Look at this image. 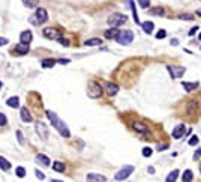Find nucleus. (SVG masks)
Returning <instances> with one entry per match:
<instances>
[{
	"instance_id": "f257e3e1",
	"label": "nucleus",
	"mask_w": 201,
	"mask_h": 182,
	"mask_svg": "<svg viewBox=\"0 0 201 182\" xmlns=\"http://www.w3.org/2000/svg\"><path fill=\"white\" fill-rule=\"evenodd\" d=\"M47 117L50 119V122H51V125L56 128L57 131H59V134L62 136V137H65V138H69L71 137V131H69V128L66 126V124L63 122L59 116H57L54 111H51V110H48L47 111Z\"/></svg>"
},
{
	"instance_id": "f03ea898",
	"label": "nucleus",
	"mask_w": 201,
	"mask_h": 182,
	"mask_svg": "<svg viewBox=\"0 0 201 182\" xmlns=\"http://www.w3.org/2000/svg\"><path fill=\"white\" fill-rule=\"evenodd\" d=\"M48 21V12L44 8H38L35 11V14H32L29 17V23L33 26H42Z\"/></svg>"
},
{
	"instance_id": "7ed1b4c3",
	"label": "nucleus",
	"mask_w": 201,
	"mask_h": 182,
	"mask_svg": "<svg viewBox=\"0 0 201 182\" xmlns=\"http://www.w3.org/2000/svg\"><path fill=\"white\" fill-rule=\"evenodd\" d=\"M102 87H101V84H98L96 81H89V89H87V95L89 98L92 99H98L102 96Z\"/></svg>"
},
{
	"instance_id": "20e7f679",
	"label": "nucleus",
	"mask_w": 201,
	"mask_h": 182,
	"mask_svg": "<svg viewBox=\"0 0 201 182\" xmlns=\"http://www.w3.org/2000/svg\"><path fill=\"white\" fill-rule=\"evenodd\" d=\"M116 41L119 42L120 45H129L132 41H134V33L131 30H122L120 33L117 35Z\"/></svg>"
},
{
	"instance_id": "39448f33",
	"label": "nucleus",
	"mask_w": 201,
	"mask_h": 182,
	"mask_svg": "<svg viewBox=\"0 0 201 182\" xmlns=\"http://www.w3.org/2000/svg\"><path fill=\"white\" fill-rule=\"evenodd\" d=\"M126 20H128V17L123 15V14H113V15L108 17L107 21H108V24L111 26V27H119V26L126 23Z\"/></svg>"
},
{
	"instance_id": "423d86ee",
	"label": "nucleus",
	"mask_w": 201,
	"mask_h": 182,
	"mask_svg": "<svg viewBox=\"0 0 201 182\" xmlns=\"http://www.w3.org/2000/svg\"><path fill=\"white\" fill-rule=\"evenodd\" d=\"M42 35L45 36L47 39H60L62 38V30L60 29H54V27H47L42 30Z\"/></svg>"
},
{
	"instance_id": "0eeeda50",
	"label": "nucleus",
	"mask_w": 201,
	"mask_h": 182,
	"mask_svg": "<svg viewBox=\"0 0 201 182\" xmlns=\"http://www.w3.org/2000/svg\"><path fill=\"white\" fill-rule=\"evenodd\" d=\"M132 172H134V167H132V165H125L123 169H120L119 172L116 173L114 179H116V181H125V179L129 178Z\"/></svg>"
},
{
	"instance_id": "6e6552de",
	"label": "nucleus",
	"mask_w": 201,
	"mask_h": 182,
	"mask_svg": "<svg viewBox=\"0 0 201 182\" xmlns=\"http://www.w3.org/2000/svg\"><path fill=\"white\" fill-rule=\"evenodd\" d=\"M167 69H168V72L171 74L173 78H180L185 74V71H186L185 66H170V65L167 66Z\"/></svg>"
},
{
	"instance_id": "1a4fd4ad",
	"label": "nucleus",
	"mask_w": 201,
	"mask_h": 182,
	"mask_svg": "<svg viewBox=\"0 0 201 182\" xmlns=\"http://www.w3.org/2000/svg\"><path fill=\"white\" fill-rule=\"evenodd\" d=\"M36 132H38V136L42 140H47V138H48V128H47L45 124H42V122L36 124Z\"/></svg>"
},
{
	"instance_id": "9d476101",
	"label": "nucleus",
	"mask_w": 201,
	"mask_h": 182,
	"mask_svg": "<svg viewBox=\"0 0 201 182\" xmlns=\"http://www.w3.org/2000/svg\"><path fill=\"white\" fill-rule=\"evenodd\" d=\"M29 45L30 44H24V42H20V44L14 48V54H20V56H24L29 53Z\"/></svg>"
},
{
	"instance_id": "9b49d317",
	"label": "nucleus",
	"mask_w": 201,
	"mask_h": 182,
	"mask_svg": "<svg viewBox=\"0 0 201 182\" xmlns=\"http://www.w3.org/2000/svg\"><path fill=\"white\" fill-rule=\"evenodd\" d=\"M185 131H186V126H185V125H177V126L173 130V137L176 138V140H179V138L183 137Z\"/></svg>"
},
{
	"instance_id": "f8f14e48",
	"label": "nucleus",
	"mask_w": 201,
	"mask_h": 182,
	"mask_svg": "<svg viewBox=\"0 0 201 182\" xmlns=\"http://www.w3.org/2000/svg\"><path fill=\"white\" fill-rule=\"evenodd\" d=\"M126 5H128V8L132 11V17H134V21L137 24H140V20H138V14H137V8H135V5H134V0H125Z\"/></svg>"
},
{
	"instance_id": "ddd939ff",
	"label": "nucleus",
	"mask_w": 201,
	"mask_h": 182,
	"mask_svg": "<svg viewBox=\"0 0 201 182\" xmlns=\"http://www.w3.org/2000/svg\"><path fill=\"white\" fill-rule=\"evenodd\" d=\"M32 39H33V33H32L30 30L21 32V35H20V41H21V42H24V44H30Z\"/></svg>"
},
{
	"instance_id": "4468645a",
	"label": "nucleus",
	"mask_w": 201,
	"mask_h": 182,
	"mask_svg": "<svg viewBox=\"0 0 201 182\" xmlns=\"http://www.w3.org/2000/svg\"><path fill=\"white\" fill-rule=\"evenodd\" d=\"M36 163L41 164L42 167H50V158L47 155H42V154L36 155Z\"/></svg>"
},
{
	"instance_id": "2eb2a0df",
	"label": "nucleus",
	"mask_w": 201,
	"mask_h": 182,
	"mask_svg": "<svg viewBox=\"0 0 201 182\" xmlns=\"http://www.w3.org/2000/svg\"><path fill=\"white\" fill-rule=\"evenodd\" d=\"M104 87L107 89V92H108V95H116L119 92V87L116 86V84H113V83H110V81H105L104 83Z\"/></svg>"
},
{
	"instance_id": "dca6fc26",
	"label": "nucleus",
	"mask_w": 201,
	"mask_h": 182,
	"mask_svg": "<svg viewBox=\"0 0 201 182\" xmlns=\"http://www.w3.org/2000/svg\"><path fill=\"white\" fill-rule=\"evenodd\" d=\"M120 33V32L116 29V27H113V29H108V30H105V33H104V36L107 39H116L117 38V35Z\"/></svg>"
},
{
	"instance_id": "f3484780",
	"label": "nucleus",
	"mask_w": 201,
	"mask_h": 182,
	"mask_svg": "<svg viewBox=\"0 0 201 182\" xmlns=\"http://www.w3.org/2000/svg\"><path fill=\"white\" fill-rule=\"evenodd\" d=\"M21 119H23V122H32L33 120V117H32L27 107H23V109H21Z\"/></svg>"
},
{
	"instance_id": "a211bd4d",
	"label": "nucleus",
	"mask_w": 201,
	"mask_h": 182,
	"mask_svg": "<svg viewBox=\"0 0 201 182\" xmlns=\"http://www.w3.org/2000/svg\"><path fill=\"white\" fill-rule=\"evenodd\" d=\"M86 179L87 181H107V178H105L104 175H98V173H89L87 176H86Z\"/></svg>"
},
{
	"instance_id": "6ab92c4d",
	"label": "nucleus",
	"mask_w": 201,
	"mask_h": 182,
	"mask_svg": "<svg viewBox=\"0 0 201 182\" xmlns=\"http://www.w3.org/2000/svg\"><path fill=\"white\" fill-rule=\"evenodd\" d=\"M134 130L135 131H138V132H147L149 131V126L144 125V124H141V122H134Z\"/></svg>"
},
{
	"instance_id": "aec40b11",
	"label": "nucleus",
	"mask_w": 201,
	"mask_h": 182,
	"mask_svg": "<svg viewBox=\"0 0 201 182\" xmlns=\"http://www.w3.org/2000/svg\"><path fill=\"white\" fill-rule=\"evenodd\" d=\"M141 27H143V30H144V33H152L153 32V27H155V24L152 23V21H146V23H143L141 24Z\"/></svg>"
},
{
	"instance_id": "412c9836",
	"label": "nucleus",
	"mask_w": 201,
	"mask_h": 182,
	"mask_svg": "<svg viewBox=\"0 0 201 182\" xmlns=\"http://www.w3.org/2000/svg\"><path fill=\"white\" fill-rule=\"evenodd\" d=\"M53 169H54L56 172L62 173V172H65L66 165H65V163H63V161H54V163H53Z\"/></svg>"
},
{
	"instance_id": "4be33fe9",
	"label": "nucleus",
	"mask_w": 201,
	"mask_h": 182,
	"mask_svg": "<svg viewBox=\"0 0 201 182\" xmlns=\"http://www.w3.org/2000/svg\"><path fill=\"white\" fill-rule=\"evenodd\" d=\"M149 12L152 14V15H158V17H164L165 15V9H164L162 6H158V8H152Z\"/></svg>"
},
{
	"instance_id": "5701e85b",
	"label": "nucleus",
	"mask_w": 201,
	"mask_h": 182,
	"mask_svg": "<svg viewBox=\"0 0 201 182\" xmlns=\"http://www.w3.org/2000/svg\"><path fill=\"white\" fill-rule=\"evenodd\" d=\"M6 104L9 107H12V109H17V107L20 105V99H18V96H11V98L6 101Z\"/></svg>"
},
{
	"instance_id": "b1692460",
	"label": "nucleus",
	"mask_w": 201,
	"mask_h": 182,
	"mask_svg": "<svg viewBox=\"0 0 201 182\" xmlns=\"http://www.w3.org/2000/svg\"><path fill=\"white\" fill-rule=\"evenodd\" d=\"M182 86H183V89L186 90V92H192L194 89L198 87V83H188V81H183Z\"/></svg>"
},
{
	"instance_id": "393cba45",
	"label": "nucleus",
	"mask_w": 201,
	"mask_h": 182,
	"mask_svg": "<svg viewBox=\"0 0 201 182\" xmlns=\"http://www.w3.org/2000/svg\"><path fill=\"white\" fill-rule=\"evenodd\" d=\"M0 169H2V172H8L11 169V164L8 159H5V157H0Z\"/></svg>"
},
{
	"instance_id": "a878e982",
	"label": "nucleus",
	"mask_w": 201,
	"mask_h": 182,
	"mask_svg": "<svg viewBox=\"0 0 201 182\" xmlns=\"http://www.w3.org/2000/svg\"><path fill=\"white\" fill-rule=\"evenodd\" d=\"M192 179H194L192 170H185V173L182 175V181H183V182H191Z\"/></svg>"
},
{
	"instance_id": "bb28decb",
	"label": "nucleus",
	"mask_w": 201,
	"mask_h": 182,
	"mask_svg": "<svg viewBox=\"0 0 201 182\" xmlns=\"http://www.w3.org/2000/svg\"><path fill=\"white\" fill-rule=\"evenodd\" d=\"M101 41L99 38H92V39H87L86 42H84V45L86 47H93V45H101Z\"/></svg>"
},
{
	"instance_id": "cd10ccee",
	"label": "nucleus",
	"mask_w": 201,
	"mask_h": 182,
	"mask_svg": "<svg viewBox=\"0 0 201 182\" xmlns=\"http://www.w3.org/2000/svg\"><path fill=\"white\" fill-rule=\"evenodd\" d=\"M56 62L57 60H54V59H44L42 60V68H53L56 65Z\"/></svg>"
},
{
	"instance_id": "c85d7f7f",
	"label": "nucleus",
	"mask_w": 201,
	"mask_h": 182,
	"mask_svg": "<svg viewBox=\"0 0 201 182\" xmlns=\"http://www.w3.org/2000/svg\"><path fill=\"white\" fill-rule=\"evenodd\" d=\"M23 5L26 8H36L39 5V0H23Z\"/></svg>"
},
{
	"instance_id": "c756f323",
	"label": "nucleus",
	"mask_w": 201,
	"mask_h": 182,
	"mask_svg": "<svg viewBox=\"0 0 201 182\" xmlns=\"http://www.w3.org/2000/svg\"><path fill=\"white\" fill-rule=\"evenodd\" d=\"M179 173H180V172H179V170L176 169V170H173V172L170 173V175H168L167 176V182H174V181H176L177 179V176H179Z\"/></svg>"
},
{
	"instance_id": "7c9ffc66",
	"label": "nucleus",
	"mask_w": 201,
	"mask_h": 182,
	"mask_svg": "<svg viewBox=\"0 0 201 182\" xmlns=\"http://www.w3.org/2000/svg\"><path fill=\"white\" fill-rule=\"evenodd\" d=\"M15 173H17L18 178H24V176H26V169L24 167H17V172H15Z\"/></svg>"
},
{
	"instance_id": "2f4dec72",
	"label": "nucleus",
	"mask_w": 201,
	"mask_h": 182,
	"mask_svg": "<svg viewBox=\"0 0 201 182\" xmlns=\"http://www.w3.org/2000/svg\"><path fill=\"white\" fill-rule=\"evenodd\" d=\"M198 142H200V138H198L197 136H194V137H191V138H189L188 144H189V146H195V144H197Z\"/></svg>"
},
{
	"instance_id": "473e14b6",
	"label": "nucleus",
	"mask_w": 201,
	"mask_h": 182,
	"mask_svg": "<svg viewBox=\"0 0 201 182\" xmlns=\"http://www.w3.org/2000/svg\"><path fill=\"white\" fill-rule=\"evenodd\" d=\"M138 3H140V6L143 9H147V8H149V5H150V0H138Z\"/></svg>"
},
{
	"instance_id": "72a5a7b5",
	"label": "nucleus",
	"mask_w": 201,
	"mask_h": 182,
	"mask_svg": "<svg viewBox=\"0 0 201 182\" xmlns=\"http://www.w3.org/2000/svg\"><path fill=\"white\" fill-rule=\"evenodd\" d=\"M152 154H153V151L150 148H143V157H150Z\"/></svg>"
},
{
	"instance_id": "f704fd0d",
	"label": "nucleus",
	"mask_w": 201,
	"mask_h": 182,
	"mask_svg": "<svg viewBox=\"0 0 201 182\" xmlns=\"http://www.w3.org/2000/svg\"><path fill=\"white\" fill-rule=\"evenodd\" d=\"M17 138H18V143H20V144H24V138H23V132H21L20 130L17 131Z\"/></svg>"
},
{
	"instance_id": "c9c22d12",
	"label": "nucleus",
	"mask_w": 201,
	"mask_h": 182,
	"mask_svg": "<svg viewBox=\"0 0 201 182\" xmlns=\"http://www.w3.org/2000/svg\"><path fill=\"white\" fill-rule=\"evenodd\" d=\"M165 36H167V32H165V30H159V32L156 33V38H158V39H162V38H165Z\"/></svg>"
},
{
	"instance_id": "e433bc0d",
	"label": "nucleus",
	"mask_w": 201,
	"mask_h": 182,
	"mask_svg": "<svg viewBox=\"0 0 201 182\" xmlns=\"http://www.w3.org/2000/svg\"><path fill=\"white\" fill-rule=\"evenodd\" d=\"M0 125L2 126L6 125V116H5V113H0Z\"/></svg>"
},
{
	"instance_id": "4c0bfd02",
	"label": "nucleus",
	"mask_w": 201,
	"mask_h": 182,
	"mask_svg": "<svg viewBox=\"0 0 201 182\" xmlns=\"http://www.w3.org/2000/svg\"><path fill=\"white\" fill-rule=\"evenodd\" d=\"M35 173H36V178H38V179H41V181H42V179H45V175L42 173L41 170H35Z\"/></svg>"
},
{
	"instance_id": "58836bf2",
	"label": "nucleus",
	"mask_w": 201,
	"mask_h": 182,
	"mask_svg": "<svg viewBox=\"0 0 201 182\" xmlns=\"http://www.w3.org/2000/svg\"><path fill=\"white\" fill-rule=\"evenodd\" d=\"M57 41H59L62 45H65V47H69V41H68V39H65V38H60V39H57Z\"/></svg>"
},
{
	"instance_id": "ea45409f",
	"label": "nucleus",
	"mask_w": 201,
	"mask_h": 182,
	"mask_svg": "<svg viewBox=\"0 0 201 182\" xmlns=\"http://www.w3.org/2000/svg\"><path fill=\"white\" fill-rule=\"evenodd\" d=\"M200 157H201V149H198V151L194 154V159H198Z\"/></svg>"
},
{
	"instance_id": "a19ab883",
	"label": "nucleus",
	"mask_w": 201,
	"mask_h": 182,
	"mask_svg": "<svg viewBox=\"0 0 201 182\" xmlns=\"http://www.w3.org/2000/svg\"><path fill=\"white\" fill-rule=\"evenodd\" d=\"M165 148H168V144H159V146H158V151H165Z\"/></svg>"
},
{
	"instance_id": "79ce46f5",
	"label": "nucleus",
	"mask_w": 201,
	"mask_h": 182,
	"mask_svg": "<svg viewBox=\"0 0 201 182\" xmlns=\"http://www.w3.org/2000/svg\"><path fill=\"white\" fill-rule=\"evenodd\" d=\"M180 20H194V17H191V15H180Z\"/></svg>"
},
{
	"instance_id": "37998d69",
	"label": "nucleus",
	"mask_w": 201,
	"mask_h": 182,
	"mask_svg": "<svg viewBox=\"0 0 201 182\" xmlns=\"http://www.w3.org/2000/svg\"><path fill=\"white\" fill-rule=\"evenodd\" d=\"M57 62H59V63H63V65H66V63H69V59H59Z\"/></svg>"
},
{
	"instance_id": "c03bdc74",
	"label": "nucleus",
	"mask_w": 201,
	"mask_h": 182,
	"mask_svg": "<svg viewBox=\"0 0 201 182\" xmlns=\"http://www.w3.org/2000/svg\"><path fill=\"white\" fill-rule=\"evenodd\" d=\"M8 44V39L6 38H0V45H6Z\"/></svg>"
},
{
	"instance_id": "a18cd8bd",
	"label": "nucleus",
	"mask_w": 201,
	"mask_h": 182,
	"mask_svg": "<svg viewBox=\"0 0 201 182\" xmlns=\"http://www.w3.org/2000/svg\"><path fill=\"white\" fill-rule=\"evenodd\" d=\"M197 29H198V26H197V27H192L191 30H189V35H191V36H192V35H195V32H197Z\"/></svg>"
},
{
	"instance_id": "49530a36",
	"label": "nucleus",
	"mask_w": 201,
	"mask_h": 182,
	"mask_svg": "<svg viewBox=\"0 0 201 182\" xmlns=\"http://www.w3.org/2000/svg\"><path fill=\"white\" fill-rule=\"evenodd\" d=\"M177 44H179L177 39H173V41H171V45H177Z\"/></svg>"
},
{
	"instance_id": "de8ad7c7",
	"label": "nucleus",
	"mask_w": 201,
	"mask_h": 182,
	"mask_svg": "<svg viewBox=\"0 0 201 182\" xmlns=\"http://www.w3.org/2000/svg\"><path fill=\"white\" fill-rule=\"evenodd\" d=\"M149 173L153 175V173H155V169H153V167H149Z\"/></svg>"
},
{
	"instance_id": "09e8293b",
	"label": "nucleus",
	"mask_w": 201,
	"mask_h": 182,
	"mask_svg": "<svg viewBox=\"0 0 201 182\" xmlns=\"http://www.w3.org/2000/svg\"><path fill=\"white\" fill-rule=\"evenodd\" d=\"M197 15H198V17H201V8L197 9Z\"/></svg>"
},
{
	"instance_id": "8fccbe9b",
	"label": "nucleus",
	"mask_w": 201,
	"mask_h": 182,
	"mask_svg": "<svg viewBox=\"0 0 201 182\" xmlns=\"http://www.w3.org/2000/svg\"><path fill=\"white\" fill-rule=\"evenodd\" d=\"M198 39H200V41H201V33H200V35H198Z\"/></svg>"
},
{
	"instance_id": "3c124183",
	"label": "nucleus",
	"mask_w": 201,
	"mask_h": 182,
	"mask_svg": "<svg viewBox=\"0 0 201 182\" xmlns=\"http://www.w3.org/2000/svg\"><path fill=\"white\" fill-rule=\"evenodd\" d=\"M200 173H201V163H200Z\"/></svg>"
}]
</instances>
